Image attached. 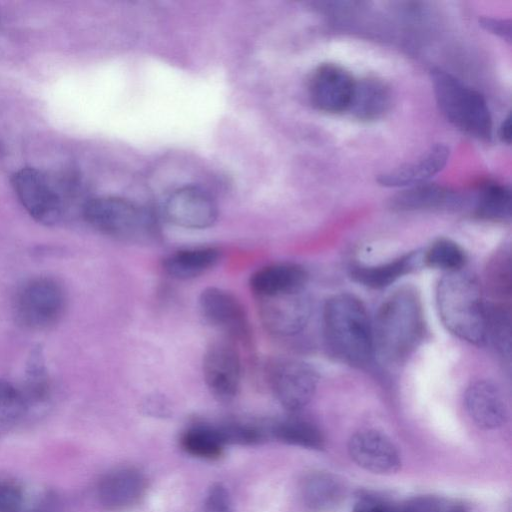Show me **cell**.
Here are the masks:
<instances>
[{
	"instance_id": "6da1fadb",
	"label": "cell",
	"mask_w": 512,
	"mask_h": 512,
	"mask_svg": "<svg viewBox=\"0 0 512 512\" xmlns=\"http://www.w3.org/2000/svg\"><path fill=\"white\" fill-rule=\"evenodd\" d=\"M436 303L443 325L452 334L472 344L487 341L488 306L471 273H446L437 285Z\"/></svg>"
},
{
	"instance_id": "7a4b0ae2",
	"label": "cell",
	"mask_w": 512,
	"mask_h": 512,
	"mask_svg": "<svg viewBox=\"0 0 512 512\" xmlns=\"http://www.w3.org/2000/svg\"><path fill=\"white\" fill-rule=\"evenodd\" d=\"M323 331L329 348L342 361L362 366L372 358L373 322L355 296L342 293L327 300L323 309Z\"/></svg>"
},
{
	"instance_id": "3957f363",
	"label": "cell",
	"mask_w": 512,
	"mask_h": 512,
	"mask_svg": "<svg viewBox=\"0 0 512 512\" xmlns=\"http://www.w3.org/2000/svg\"><path fill=\"white\" fill-rule=\"evenodd\" d=\"M375 346L390 360H402L420 344L425 321L418 293L404 287L379 307L373 323Z\"/></svg>"
},
{
	"instance_id": "277c9868",
	"label": "cell",
	"mask_w": 512,
	"mask_h": 512,
	"mask_svg": "<svg viewBox=\"0 0 512 512\" xmlns=\"http://www.w3.org/2000/svg\"><path fill=\"white\" fill-rule=\"evenodd\" d=\"M431 81L439 110L451 124L477 139L491 138L490 110L478 91L439 68L431 71Z\"/></svg>"
},
{
	"instance_id": "5b68a950",
	"label": "cell",
	"mask_w": 512,
	"mask_h": 512,
	"mask_svg": "<svg viewBox=\"0 0 512 512\" xmlns=\"http://www.w3.org/2000/svg\"><path fill=\"white\" fill-rule=\"evenodd\" d=\"M83 219L96 231L125 242H144L155 234L152 216L134 202L115 196L88 199L81 208Z\"/></svg>"
},
{
	"instance_id": "8992f818",
	"label": "cell",
	"mask_w": 512,
	"mask_h": 512,
	"mask_svg": "<svg viewBox=\"0 0 512 512\" xmlns=\"http://www.w3.org/2000/svg\"><path fill=\"white\" fill-rule=\"evenodd\" d=\"M67 308L63 286L54 278L38 276L25 281L17 290L13 310L23 328L45 331L57 325Z\"/></svg>"
},
{
	"instance_id": "52a82bcc",
	"label": "cell",
	"mask_w": 512,
	"mask_h": 512,
	"mask_svg": "<svg viewBox=\"0 0 512 512\" xmlns=\"http://www.w3.org/2000/svg\"><path fill=\"white\" fill-rule=\"evenodd\" d=\"M268 384L277 401L289 411H298L313 398L318 378L307 363L290 358H276L267 367Z\"/></svg>"
},
{
	"instance_id": "ba28073f",
	"label": "cell",
	"mask_w": 512,
	"mask_h": 512,
	"mask_svg": "<svg viewBox=\"0 0 512 512\" xmlns=\"http://www.w3.org/2000/svg\"><path fill=\"white\" fill-rule=\"evenodd\" d=\"M14 191L28 214L37 222L53 226L65 213L60 192L45 174L34 168H23L12 177Z\"/></svg>"
},
{
	"instance_id": "9c48e42d",
	"label": "cell",
	"mask_w": 512,
	"mask_h": 512,
	"mask_svg": "<svg viewBox=\"0 0 512 512\" xmlns=\"http://www.w3.org/2000/svg\"><path fill=\"white\" fill-rule=\"evenodd\" d=\"M263 327L276 337H290L301 332L311 314V302L303 290L257 297Z\"/></svg>"
},
{
	"instance_id": "30bf717a",
	"label": "cell",
	"mask_w": 512,
	"mask_h": 512,
	"mask_svg": "<svg viewBox=\"0 0 512 512\" xmlns=\"http://www.w3.org/2000/svg\"><path fill=\"white\" fill-rule=\"evenodd\" d=\"M202 372L210 393L219 401L235 398L241 383V359L231 340L212 342L203 355Z\"/></svg>"
},
{
	"instance_id": "8fae6325",
	"label": "cell",
	"mask_w": 512,
	"mask_h": 512,
	"mask_svg": "<svg viewBox=\"0 0 512 512\" xmlns=\"http://www.w3.org/2000/svg\"><path fill=\"white\" fill-rule=\"evenodd\" d=\"M204 320L225 332L230 340L248 343L251 330L242 303L230 291L219 287H207L198 299Z\"/></svg>"
},
{
	"instance_id": "7c38bea8",
	"label": "cell",
	"mask_w": 512,
	"mask_h": 512,
	"mask_svg": "<svg viewBox=\"0 0 512 512\" xmlns=\"http://www.w3.org/2000/svg\"><path fill=\"white\" fill-rule=\"evenodd\" d=\"M166 218L174 225L186 229H205L218 217V207L204 189L186 185L174 190L164 204Z\"/></svg>"
},
{
	"instance_id": "4fadbf2b",
	"label": "cell",
	"mask_w": 512,
	"mask_h": 512,
	"mask_svg": "<svg viewBox=\"0 0 512 512\" xmlns=\"http://www.w3.org/2000/svg\"><path fill=\"white\" fill-rule=\"evenodd\" d=\"M355 80L343 67L325 63L316 68L309 82V97L315 108L327 113L348 110Z\"/></svg>"
},
{
	"instance_id": "5bb4252c",
	"label": "cell",
	"mask_w": 512,
	"mask_h": 512,
	"mask_svg": "<svg viewBox=\"0 0 512 512\" xmlns=\"http://www.w3.org/2000/svg\"><path fill=\"white\" fill-rule=\"evenodd\" d=\"M348 451L358 466L373 473H393L401 465L396 446L385 435L375 430L356 432L349 440Z\"/></svg>"
},
{
	"instance_id": "9a60e30c",
	"label": "cell",
	"mask_w": 512,
	"mask_h": 512,
	"mask_svg": "<svg viewBox=\"0 0 512 512\" xmlns=\"http://www.w3.org/2000/svg\"><path fill=\"white\" fill-rule=\"evenodd\" d=\"M464 404L473 422L483 429H495L504 424L507 408L501 391L490 381L471 383L464 395Z\"/></svg>"
},
{
	"instance_id": "2e32d148",
	"label": "cell",
	"mask_w": 512,
	"mask_h": 512,
	"mask_svg": "<svg viewBox=\"0 0 512 512\" xmlns=\"http://www.w3.org/2000/svg\"><path fill=\"white\" fill-rule=\"evenodd\" d=\"M146 490L144 476L134 468H121L107 474L100 482L98 496L109 510H123L136 504Z\"/></svg>"
},
{
	"instance_id": "e0dca14e",
	"label": "cell",
	"mask_w": 512,
	"mask_h": 512,
	"mask_svg": "<svg viewBox=\"0 0 512 512\" xmlns=\"http://www.w3.org/2000/svg\"><path fill=\"white\" fill-rule=\"evenodd\" d=\"M449 154L446 145L436 144L418 160L382 173L378 176L377 182L385 187L404 188L425 183L444 168Z\"/></svg>"
},
{
	"instance_id": "ac0fdd59",
	"label": "cell",
	"mask_w": 512,
	"mask_h": 512,
	"mask_svg": "<svg viewBox=\"0 0 512 512\" xmlns=\"http://www.w3.org/2000/svg\"><path fill=\"white\" fill-rule=\"evenodd\" d=\"M307 279V271L301 265L281 262L259 268L251 275L249 285L257 298L303 290Z\"/></svg>"
},
{
	"instance_id": "d6986e66",
	"label": "cell",
	"mask_w": 512,
	"mask_h": 512,
	"mask_svg": "<svg viewBox=\"0 0 512 512\" xmlns=\"http://www.w3.org/2000/svg\"><path fill=\"white\" fill-rule=\"evenodd\" d=\"M391 104L390 87L380 79L367 77L355 81L348 110L359 120L371 121L387 113Z\"/></svg>"
},
{
	"instance_id": "ffe728a7",
	"label": "cell",
	"mask_w": 512,
	"mask_h": 512,
	"mask_svg": "<svg viewBox=\"0 0 512 512\" xmlns=\"http://www.w3.org/2000/svg\"><path fill=\"white\" fill-rule=\"evenodd\" d=\"M221 252L216 247H194L174 251L162 262L163 270L177 280L197 278L211 270L218 262Z\"/></svg>"
},
{
	"instance_id": "44dd1931",
	"label": "cell",
	"mask_w": 512,
	"mask_h": 512,
	"mask_svg": "<svg viewBox=\"0 0 512 512\" xmlns=\"http://www.w3.org/2000/svg\"><path fill=\"white\" fill-rule=\"evenodd\" d=\"M300 501L308 512H329L343 497V487L333 475L313 472L300 484Z\"/></svg>"
},
{
	"instance_id": "7402d4cb",
	"label": "cell",
	"mask_w": 512,
	"mask_h": 512,
	"mask_svg": "<svg viewBox=\"0 0 512 512\" xmlns=\"http://www.w3.org/2000/svg\"><path fill=\"white\" fill-rule=\"evenodd\" d=\"M421 264H424L423 254L417 251L384 264L355 267L351 275L355 281L364 286L380 289L417 269Z\"/></svg>"
},
{
	"instance_id": "603a6c76",
	"label": "cell",
	"mask_w": 512,
	"mask_h": 512,
	"mask_svg": "<svg viewBox=\"0 0 512 512\" xmlns=\"http://www.w3.org/2000/svg\"><path fill=\"white\" fill-rule=\"evenodd\" d=\"M455 201L453 192L447 188L425 182L398 192L389 205L396 211H419L446 207Z\"/></svg>"
},
{
	"instance_id": "cb8c5ba5",
	"label": "cell",
	"mask_w": 512,
	"mask_h": 512,
	"mask_svg": "<svg viewBox=\"0 0 512 512\" xmlns=\"http://www.w3.org/2000/svg\"><path fill=\"white\" fill-rule=\"evenodd\" d=\"M270 433L287 444L317 450L324 447V437L319 428L303 418L289 417L276 421L271 425Z\"/></svg>"
},
{
	"instance_id": "d4e9b609",
	"label": "cell",
	"mask_w": 512,
	"mask_h": 512,
	"mask_svg": "<svg viewBox=\"0 0 512 512\" xmlns=\"http://www.w3.org/2000/svg\"><path fill=\"white\" fill-rule=\"evenodd\" d=\"M511 201V190L508 186L488 182L478 191L475 213L486 220H505L511 215Z\"/></svg>"
},
{
	"instance_id": "484cf974",
	"label": "cell",
	"mask_w": 512,
	"mask_h": 512,
	"mask_svg": "<svg viewBox=\"0 0 512 512\" xmlns=\"http://www.w3.org/2000/svg\"><path fill=\"white\" fill-rule=\"evenodd\" d=\"M29 405L43 401L50 391V379L40 346L32 349L26 366L24 383L20 386Z\"/></svg>"
},
{
	"instance_id": "4316f807",
	"label": "cell",
	"mask_w": 512,
	"mask_h": 512,
	"mask_svg": "<svg viewBox=\"0 0 512 512\" xmlns=\"http://www.w3.org/2000/svg\"><path fill=\"white\" fill-rule=\"evenodd\" d=\"M223 444L218 429L208 426L192 427L181 438V445L187 453L203 459L219 457Z\"/></svg>"
},
{
	"instance_id": "83f0119b",
	"label": "cell",
	"mask_w": 512,
	"mask_h": 512,
	"mask_svg": "<svg viewBox=\"0 0 512 512\" xmlns=\"http://www.w3.org/2000/svg\"><path fill=\"white\" fill-rule=\"evenodd\" d=\"M423 261L425 265L449 273L462 270L467 256L456 242L450 239H439L423 254Z\"/></svg>"
},
{
	"instance_id": "f1b7e54d",
	"label": "cell",
	"mask_w": 512,
	"mask_h": 512,
	"mask_svg": "<svg viewBox=\"0 0 512 512\" xmlns=\"http://www.w3.org/2000/svg\"><path fill=\"white\" fill-rule=\"evenodd\" d=\"M511 257L509 249L498 251L487 266L486 281L491 295L505 304L511 294ZM506 305V304H505Z\"/></svg>"
},
{
	"instance_id": "f546056e",
	"label": "cell",
	"mask_w": 512,
	"mask_h": 512,
	"mask_svg": "<svg viewBox=\"0 0 512 512\" xmlns=\"http://www.w3.org/2000/svg\"><path fill=\"white\" fill-rule=\"evenodd\" d=\"M28 404L20 387L0 378V421H9L20 416Z\"/></svg>"
},
{
	"instance_id": "4dcf8cb0",
	"label": "cell",
	"mask_w": 512,
	"mask_h": 512,
	"mask_svg": "<svg viewBox=\"0 0 512 512\" xmlns=\"http://www.w3.org/2000/svg\"><path fill=\"white\" fill-rule=\"evenodd\" d=\"M403 512H466L461 503L435 496L417 497L402 506Z\"/></svg>"
},
{
	"instance_id": "1f68e13d",
	"label": "cell",
	"mask_w": 512,
	"mask_h": 512,
	"mask_svg": "<svg viewBox=\"0 0 512 512\" xmlns=\"http://www.w3.org/2000/svg\"><path fill=\"white\" fill-rule=\"evenodd\" d=\"M203 512H232L229 494L221 484H214L209 489Z\"/></svg>"
},
{
	"instance_id": "d6a6232c",
	"label": "cell",
	"mask_w": 512,
	"mask_h": 512,
	"mask_svg": "<svg viewBox=\"0 0 512 512\" xmlns=\"http://www.w3.org/2000/svg\"><path fill=\"white\" fill-rule=\"evenodd\" d=\"M353 512H403L402 506L377 497H364L354 508Z\"/></svg>"
},
{
	"instance_id": "836d02e7",
	"label": "cell",
	"mask_w": 512,
	"mask_h": 512,
	"mask_svg": "<svg viewBox=\"0 0 512 512\" xmlns=\"http://www.w3.org/2000/svg\"><path fill=\"white\" fill-rule=\"evenodd\" d=\"M21 502L19 490L7 483H0V512H15Z\"/></svg>"
},
{
	"instance_id": "e575fe53",
	"label": "cell",
	"mask_w": 512,
	"mask_h": 512,
	"mask_svg": "<svg viewBox=\"0 0 512 512\" xmlns=\"http://www.w3.org/2000/svg\"><path fill=\"white\" fill-rule=\"evenodd\" d=\"M480 25L508 41L511 39V23L508 20H500L495 18H481L479 20Z\"/></svg>"
},
{
	"instance_id": "d590c367",
	"label": "cell",
	"mask_w": 512,
	"mask_h": 512,
	"mask_svg": "<svg viewBox=\"0 0 512 512\" xmlns=\"http://www.w3.org/2000/svg\"><path fill=\"white\" fill-rule=\"evenodd\" d=\"M511 117H510V114L507 115V117L503 120L501 126H500V129H499V137L500 139L507 143V144H510L511 142Z\"/></svg>"
}]
</instances>
